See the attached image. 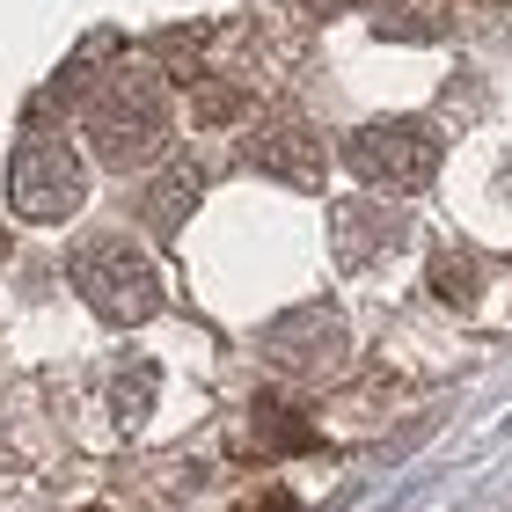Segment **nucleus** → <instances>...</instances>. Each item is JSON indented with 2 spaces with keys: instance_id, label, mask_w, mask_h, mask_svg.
I'll use <instances>...</instances> for the list:
<instances>
[{
  "instance_id": "nucleus-1",
  "label": "nucleus",
  "mask_w": 512,
  "mask_h": 512,
  "mask_svg": "<svg viewBox=\"0 0 512 512\" xmlns=\"http://www.w3.org/2000/svg\"><path fill=\"white\" fill-rule=\"evenodd\" d=\"M66 278H74V293L103 322H118V330L161 315V271H154V256L132 235H110V227L103 235H81L74 249H66Z\"/></svg>"
},
{
  "instance_id": "nucleus-2",
  "label": "nucleus",
  "mask_w": 512,
  "mask_h": 512,
  "mask_svg": "<svg viewBox=\"0 0 512 512\" xmlns=\"http://www.w3.org/2000/svg\"><path fill=\"white\" fill-rule=\"evenodd\" d=\"M81 125L96 139L103 169H139V161H154L169 147V88L154 74H110V81H96Z\"/></svg>"
},
{
  "instance_id": "nucleus-3",
  "label": "nucleus",
  "mask_w": 512,
  "mask_h": 512,
  "mask_svg": "<svg viewBox=\"0 0 512 512\" xmlns=\"http://www.w3.org/2000/svg\"><path fill=\"white\" fill-rule=\"evenodd\" d=\"M439 132L417 125V118H374L344 139V169L359 183H374V191H425L439 176Z\"/></svg>"
},
{
  "instance_id": "nucleus-4",
  "label": "nucleus",
  "mask_w": 512,
  "mask_h": 512,
  "mask_svg": "<svg viewBox=\"0 0 512 512\" xmlns=\"http://www.w3.org/2000/svg\"><path fill=\"white\" fill-rule=\"evenodd\" d=\"M88 198V169H81V154L66 147V139H52V132H30L15 147V161H8V205L22 220H37V227H52V220H66L74 205Z\"/></svg>"
},
{
  "instance_id": "nucleus-5",
  "label": "nucleus",
  "mask_w": 512,
  "mask_h": 512,
  "mask_svg": "<svg viewBox=\"0 0 512 512\" xmlns=\"http://www.w3.org/2000/svg\"><path fill=\"white\" fill-rule=\"evenodd\" d=\"M264 359L278 366V374H337L344 359V322L330 300H315V308H293L278 315L264 330Z\"/></svg>"
},
{
  "instance_id": "nucleus-6",
  "label": "nucleus",
  "mask_w": 512,
  "mask_h": 512,
  "mask_svg": "<svg viewBox=\"0 0 512 512\" xmlns=\"http://www.w3.org/2000/svg\"><path fill=\"white\" fill-rule=\"evenodd\" d=\"M242 161H249L256 176H271V183H293V191H322V176H330V147H322V132L300 125V118L256 125V139L242 147Z\"/></svg>"
},
{
  "instance_id": "nucleus-7",
  "label": "nucleus",
  "mask_w": 512,
  "mask_h": 512,
  "mask_svg": "<svg viewBox=\"0 0 512 512\" xmlns=\"http://www.w3.org/2000/svg\"><path fill=\"white\" fill-rule=\"evenodd\" d=\"M403 242V213L395 205H374V198H352L337 213V256H344V271H366V264H381V256Z\"/></svg>"
},
{
  "instance_id": "nucleus-8",
  "label": "nucleus",
  "mask_w": 512,
  "mask_h": 512,
  "mask_svg": "<svg viewBox=\"0 0 512 512\" xmlns=\"http://www.w3.org/2000/svg\"><path fill=\"white\" fill-rule=\"evenodd\" d=\"M198 191H205V169H198L191 154L161 161V176L147 183V191H139V213H147V227H154L161 242H176V235H183V213L198 205Z\"/></svg>"
},
{
  "instance_id": "nucleus-9",
  "label": "nucleus",
  "mask_w": 512,
  "mask_h": 512,
  "mask_svg": "<svg viewBox=\"0 0 512 512\" xmlns=\"http://www.w3.org/2000/svg\"><path fill=\"white\" fill-rule=\"evenodd\" d=\"M110 410H118V425H139V417L154 410V359H118L110 366Z\"/></svg>"
},
{
  "instance_id": "nucleus-10",
  "label": "nucleus",
  "mask_w": 512,
  "mask_h": 512,
  "mask_svg": "<svg viewBox=\"0 0 512 512\" xmlns=\"http://www.w3.org/2000/svg\"><path fill=\"white\" fill-rule=\"evenodd\" d=\"M249 425L264 432L256 447H278V454H300V447H308V417H300V410H286V403H271V395L256 403V417H249Z\"/></svg>"
},
{
  "instance_id": "nucleus-11",
  "label": "nucleus",
  "mask_w": 512,
  "mask_h": 512,
  "mask_svg": "<svg viewBox=\"0 0 512 512\" xmlns=\"http://www.w3.org/2000/svg\"><path fill=\"white\" fill-rule=\"evenodd\" d=\"M242 118V88H198V125H235Z\"/></svg>"
},
{
  "instance_id": "nucleus-12",
  "label": "nucleus",
  "mask_w": 512,
  "mask_h": 512,
  "mask_svg": "<svg viewBox=\"0 0 512 512\" xmlns=\"http://www.w3.org/2000/svg\"><path fill=\"white\" fill-rule=\"evenodd\" d=\"M205 44V30H176V37H154V59L169 66V74H183V66H191V52Z\"/></svg>"
},
{
  "instance_id": "nucleus-13",
  "label": "nucleus",
  "mask_w": 512,
  "mask_h": 512,
  "mask_svg": "<svg viewBox=\"0 0 512 512\" xmlns=\"http://www.w3.org/2000/svg\"><path fill=\"white\" fill-rule=\"evenodd\" d=\"M242 512H293V491H264V498H249Z\"/></svg>"
},
{
  "instance_id": "nucleus-14",
  "label": "nucleus",
  "mask_w": 512,
  "mask_h": 512,
  "mask_svg": "<svg viewBox=\"0 0 512 512\" xmlns=\"http://www.w3.org/2000/svg\"><path fill=\"white\" fill-rule=\"evenodd\" d=\"M439 286H447L454 300H469V271H461V264H447V271H439Z\"/></svg>"
},
{
  "instance_id": "nucleus-15",
  "label": "nucleus",
  "mask_w": 512,
  "mask_h": 512,
  "mask_svg": "<svg viewBox=\"0 0 512 512\" xmlns=\"http://www.w3.org/2000/svg\"><path fill=\"white\" fill-rule=\"evenodd\" d=\"M308 8H315V15H344L352 0H308Z\"/></svg>"
},
{
  "instance_id": "nucleus-16",
  "label": "nucleus",
  "mask_w": 512,
  "mask_h": 512,
  "mask_svg": "<svg viewBox=\"0 0 512 512\" xmlns=\"http://www.w3.org/2000/svg\"><path fill=\"white\" fill-rule=\"evenodd\" d=\"M0 256H8V227H0Z\"/></svg>"
},
{
  "instance_id": "nucleus-17",
  "label": "nucleus",
  "mask_w": 512,
  "mask_h": 512,
  "mask_svg": "<svg viewBox=\"0 0 512 512\" xmlns=\"http://www.w3.org/2000/svg\"><path fill=\"white\" fill-rule=\"evenodd\" d=\"M88 512H103V505H88Z\"/></svg>"
}]
</instances>
